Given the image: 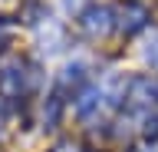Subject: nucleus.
<instances>
[{"label": "nucleus", "instance_id": "nucleus-1", "mask_svg": "<svg viewBox=\"0 0 158 152\" xmlns=\"http://www.w3.org/2000/svg\"><path fill=\"white\" fill-rule=\"evenodd\" d=\"M79 23H82L86 33H106L109 27H112V10H109V7H89Z\"/></svg>", "mask_w": 158, "mask_h": 152}, {"label": "nucleus", "instance_id": "nucleus-2", "mask_svg": "<svg viewBox=\"0 0 158 152\" xmlns=\"http://www.w3.org/2000/svg\"><path fill=\"white\" fill-rule=\"evenodd\" d=\"M82 76H86L82 63H73V66H66V70H63V86H79V83H82Z\"/></svg>", "mask_w": 158, "mask_h": 152}]
</instances>
